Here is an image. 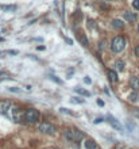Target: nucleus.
<instances>
[{"label": "nucleus", "instance_id": "obj_1", "mask_svg": "<svg viewBox=\"0 0 139 149\" xmlns=\"http://www.w3.org/2000/svg\"><path fill=\"white\" fill-rule=\"evenodd\" d=\"M65 137L69 141H81L84 138V133L78 129H66L65 130Z\"/></svg>", "mask_w": 139, "mask_h": 149}, {"label": "nucleus", "instance_id": "obj_2", "mask_svg": "<svg viewBox=\"0 0 139 149\" xmlns=\"http://www.w3.org/2000/svg\"><path fill=\"white\" fill-rule=\"evenodd\" d=\"M124 47H126V39H124V37H120V35L115 37L112 39V42H111V49L115 53H120Z\"/></svg>", "mask_w": 139, "mask_h": 149}, {"label": "nucleus", "instance_id": "obj_3", "mask_svg": "<svg viewBox=\"0 0 139 149\" xmlns=\"http://www.w3.org/2000/svg\"><path fill=\"white\" fill-rule=\"evenodd\" d=\"M24 118H26L27 122H30V124H35V122L39 121L41 114H39V111L35 110V108H28V110L26 111V114H24Z\"/></svg>", "mask_w": 139, "mask_h": 149}, {"label": "nucleus", "instance_id": "obj_4", "mask_svg": "<svg viewBox=\"0 0 139 149\" xmlns=\"http://www.w3.org/2000/svg\"><path fill=\"white\" fill-rule=\"evenodd\" d=\"M38 130H39L41 133L49 134V136H53V134H56V132H57L56 126L52 124H49V122H42V124H39Z\"/></svg>", "mask_w": 139, "mask_h": 149}, {"label": "nucleus", "instance_id": "obj_5", "mask_svg": "<svg viewBox=\"0 0 139 149\" xmlns=\"http://www.w3.org/2000/svg\"><path fill=\"white\" fill-rule=\"evenodd\" d=\"M108 122H109V125L112 126L113 129H116V130H122V125H120V122H119L116 118H113L112 115H108Z\"/></svg>", "mask_w": 139, "mask_h": 149}, {"label": "nucleus", "instance_id": "obj_6", "mask_svg": "<svg viewBox=\"0 0 139 149\" xmlns=\"http://www.w3.org/2000/svg\"><path fill=\"white\" fill-rule=\"evenodd\" d=\"M11 108V102L10 100H0V113L5 114Z\"/></svg>", "mask_w": 139, "mask_h": 149}, {"label": "nucleus", "instance_id": "obj_7", "mask_svg": "<svg viewBox=\"0 0 139 149\" xmlns=\"http://www.w3.org/2000/svg\"><path fill=\"white\" fill-rule=\"evenodd\" d=\"M21 117H22L21 108L12 107V118H14V121H15V122H21Z\"/></svg>", "mask_w": 139, "mask_h": 149}, {"label": "nucleus", "instance_id": "obj_8", "mask_svg": "<svg viewBox=\"0 0 139 149\" xmlns=\"http://www.w3.org/2000/svg\"><path fill=\"white\" fill-rule=\"evenodd\" d=\"M124 19H126L127 22H136L138 16H136V14H134V12L126 11V12H124Z\"/></svg>", "mask_w": 139, "mask_h": 149}, {"label": "nucleus", "instance_id": "obj_9", "mask_svg": "<svg viewBox=\"0 0 139 149\" xmlns=\"http://www.w3.org/2000/svg\"><path fill=\"white\" fill-rule=\"evenodd\" d=\"M85 148L87 149H96L97 146H96V142H95L92 138H88L87 141H85Z\"/></svg>", "mask_w": 139, "mask_h": 149}, {"label": "nucleus", "instance_id": "obj_10", "mask_svg": "<svg viewBox=\"0 0 139 149\" xmlns=\"http://www.w3.org/2000/svg\"><path fill=\"white\" fill-rule=\"evenodd\" d=\"M108 77H109V80L113 83H116L119 80V77H118V73L115 72V71H108Z\"/></svg>", "mask_w": 139, "mask_h": 149}, {"label": "nucleus", "instance_id": "obj_11", "mask_svg": "<svg viewBox=\"0 0 139 149\" xmlns=\"http://www.w3.org/2000/svg\"><path fill=\"white\" fill-rule=\"evenodd\" d=\"M130 83H131V87L138 91L139 90V77H131V82Z\"/></svg>", "mask_w": 139, "mask_h": 149}, {"label": "nucleus", "instance_id": "obj_12", "mask_svg": "<svg viewBox=\"0 0 139 149\" xmlns=\"http://www.w3.org/2000/svg\"><path fill=\"white\" fill-rule=\"evenodd\" d=\"M112 27H115V29H123L124 23L120 21V19H113L112 21Z\"/></svg>", "mask_w": 139, "mask_h": 149}, {"label": "nucleus", "instance_id": "obj_13", "mask_svg": "<svg viewBox=\"0 0 139 149\" xmlns=\"http://www.w3.org/2000/svg\"><path fill=\"white\" fill-rule=\"evenodd\" d=\"M115 69L122 72V71L124 69V61H122V60H118V61L115 62Z\"/></svg>", "mask_w": 139, "mask_h": 149}, {"label": "nucleus", "instance_id": "obj_14", "mask_svg": "<svg viewBox=\"0 0 139 149\" xmlns=\"http://www.w3.org/2000/svg\"><path fill=\"white\" fill-rule=\"evenodd\" d=\"M138 99H139L138 92H132V94H130V95H128V100H130V102L135 103V102H138Z\"/></svg>", "mask_w": 139, "mask_h": 149}, {"label": "nucleus", "instance_id": "obj_15", "mask_svg": "<svg viewBox=\"0 0 139 149\" xmlns=\"http://www.w3.org/2000/svg\"><path fill=\"white\" fill-rule=\"evenodd\" d=\"M74 91L77 94H80V95H84V96H89V95H91L87 90H83V88H74Z\"/></svg>", "mask_w": 139, "mask_h": 149}, {"label": "nucleus", "instance_id": "obj_16", "mask_svg": "<svg viewBox=\"0 0 139 149\" xmlns=\"http://www.w3.org/2000/svg\"><path fill=\"white\" fill-rule=\"evenodd\" d=\"M1 10H3V11H7V10L15 11L16 10V5H1Z\"/></svg>", "mask_w": 139, "mask_h": 149}, {"label": "nucleus", "instance_id": "obj_17", "mask_svg": "<svg viewBox=\"0 0 139 149\" xmlns=\"http://www.w3.org/2000/svg\"><path fill=\"white\" fill-rule=\"evenodd\" d=\"M80 41H81V43L84 46H88V39L84 37V34H80Z\"/></svg>", "mask_w": 139, "mask_h": 149}, {"label": "nucleus", "instance_id": "obj_18", "mask_svg": "<svg viewBox=\"0 0 139 149\" xmlns=\"http://www.w3.org/2000/svg\"><path fill=\"white\" fill-rule=\"evenodd\" d=\"M132 7H134L135 10L139 11V0H134V1H132Z\"/></svg>", "mask_w": 139, "mask_h": 149}, {"label": "nucleus", "instance_id": "obj_19", "mask_svg": "<svg viewBox=\"0 0 139 149\" xmlns=\"http://www.w3.org/2000/svg\"><path fill=\"white\" fill-rule=\"evenodd\" d=\"M50 79H52L53 82H56V83H58V84H62V80H60L57 76H50Z\"/></svg>", "mask_w": 139, "mask_h": 149}, {"label": "nucleus", "instance_id": "obj_20", "mask_svg": "<svg viewBox=\"0 0 139 149\" xmlns=\"http://www.w3.org/2000/svg\"><path fill=\"white\" fill-rule=\"evenodd\" d=\"M70 100H72L73 103H84L83 99H78V98H72Z\"/></svg>", "mask_w": 139, "mask_h": 149}, {"label": "nucleus", "instance_id": "obj_21", "mask_svg": "<svg viewBox=\"0 0 139 149\" xmlns=\"http://www.w3.org/2000/svg\"><path fill=\"white\" fill-rule=\"evenodd\" d=\"M8 90H10L11 92H21V90L18 87H11V88H8Z\"/></svg>", "mask_w": 139, "mask_h": 149}, {"label": "nucleus", "instance_id": "obj_22", "mask_svg": "<svg viewBox=\"0 0 139 149\" xmlns=\"http://www.w3.org/2000/svg\"><path fill=\"white\" fill-rule=\"evenodd\" d=\"M84 83H87V84H92V80H91V77H84Z\"/></svg>", "mask_w": 139, "mask_h": 149}, {"label": "nucleus", "instance_id": "obj_23", "mask_svg": "<svg viewBox=\"0 0 139 149\" xmlns=\"http://www.w3.org/2000/svg\"><path fill=\"white\" fill-rule=\"evenodd\" d=\"M93 122H95L96 125H97V124H101V122H103V118H101V117H99V118H96L95 121H93Z\"/></svg>", "mask_w": 139, "mask_h": 149}, {"label": "nucleus", "instance_id": "obj_24", "mask_svg": "<svg viewBox=\"0 0 139 149\" xmlns=\"http://www.w3.org/2000/svg\"><path fill=\"white\" fill-rule=\"evenodd\" d=\"M7 53H8V54H12V56H15V54H18V53H19V51H18V50H8Z\"/></svg>", "mask_w": 139, "mask_h": 149}, {"label": "nucleus", "instance_id": "obj_25", "mask_svg": "<svg viewBox=\"0 0 139 149\" xmlns=\"http://www.w3.org/2000/svg\"><path fill=\"white\" fill-rule=\"evenodd\" d=\"M134 51H135V56H136V57H139V45H138V46H135Z\"/></svg>", "mask_w": 139, "mask_h": 149}, {"label": "nucleus", "instance_id": "obj_26", "mask_svg": "<svg viewBox=\"0 0 139 149\" xmlns=\"http://www.w3.org/2000/svg\"><path fill=\"white\" fill-rule=\"evenodd\" d=\"M97 104L99 106H104V102L103 100H100V99H97Z\"/></svg>", "mask_w": 139, "mask_h": 149}, {"label": "nucleus", "instance_id": "obj_27", "mask_svg": "<svg viewBox=\"0 0 139 149\" xmlns=\"http://www.w3.org/2000/svg\"><path fill=\"white\" fill-rule=\"evenodd\" d=\"M45 149H54V148H45Z\"/></svg>", "mask_w": 139, "mask_h": 149}, {"label": "nucleus", "instance_id": "obj_28", "mask_svg": "<svg viewBox=\"0 0 139 149\" xmlns=\"http://www.w3.org/2000/svg\"><path fill=\"white\" fill-rule=\"evenodd\" d=\"M138 33H139V25H138Z\"/></svg>", "mask_w": 139, "mask_h": 149}]
</instances>
